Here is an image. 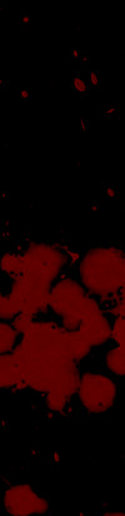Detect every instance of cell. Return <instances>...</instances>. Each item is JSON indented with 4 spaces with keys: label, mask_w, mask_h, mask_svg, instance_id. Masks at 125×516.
I'll use <instances>...</instances> for the list:
<instances>
[{
    "label": "cell",
    "mask_w": 125,
    "mask_h": 516,
    "mask_svg": "<svg viewBox=\"0 0 125 516\" xmlns=\"http://www.w3.org/2000/svg\"><path fill=\"white\" fill-rule=\"evenodd\" d=\"M48 316L70 334L82 336L100 350L110 342L112 319L104 307L79 284L72 269L54 282L49 297Z\"/></svg>",
    "instance_id": "1"
},
{
    "label": "cell",
    "mask_w": 125,
    "mask_h": 516,
    "mask_svg": "<svg viewBox=\"0 0 125 516\" xmlns=\"http://www.w3.org/2000/svg\"><path fill=\"white\" fill-rule=\"evenodd\" d=\"M72 271L79 284L103 307L124 296V247L100 243L74 256Z\"/></svg>",
    "instance_id": "2"
},
{
    "label": "cell",
    "mask_w": 125,
    "mask_h": 516,
    "mask_svg": "<svg viewBox=\"0 0 125 516\" xmlns=\"http://www.w3.org/2000/svg\"><path fill=\"white\" fill-rule=\"evenodd\" d=\"M119 399V380L104 370H80L74 403L83 414L104 416L110 413Z\"/></svg>",
    "instance_id": "3"
},
{
    "label": "cell",
    "mask_w": 125,
    "mask_h": 516,
    "mask_svg": "<svg viewBox=\"0 0 125 516\" xmlns=\"http://www.w3.org/2000/svg\"><path fill=\"white\" fill-rule=\"evenodd\" d=\"M3 516H47L50 501L33 484L13 483L2 493Z\"/></svg>",
    "instance_id": "4"
},
{
    "label": "cell",
    "mask_w": 125,
    "mask_h": 516,
    "mask_svg": "<svg viewBox=\"0 0 125 516\" xmlns=\"http://www.w3.org/2000/svg\"><path fill=\"white\" fill-rule=\"evenodd\" d=\"M0 382L3 391L23 393L28 390L23 372L10 354L0 357Z\"/></svg>",
    "instance_id": "5"
},
{
    "label": "cell",
    "mask_w": 125,
    "mask_h": 516,
    "mask_svg": "<svg viewBox=\"0 0 125 516\" xmlns=\"http://www.w3.org/2000/svg\"><path fill=\"white\" fill-rule=\"evenodd\" d=\"M100 351V362L105 372L122 381L125 376V344L109 342Z\"/></svg>",
    "instance_id": "6"
},
{
    "label": "cell",
    "mask_w": 125,
    "mask_h": 516,
    "mask_svg": "<svg viewBox=\"0 0 125 516\" xmlns=\"http://www.w3.org/2000/svg\"><path fill=\"white\" fill-rule=\"evenodd\" d=\"M20 340H22V335L15 330L12 322L2 321L0 324V352L2 355L12 354Z\"/></svg>",
    "instance_id": "7"
},
{
    "label": "cell",
    "mask_w": 125,
    "mask_h": 516,
    "mask_svg": "<svg viewBox=\"0 0 125 516\" xmlns=\"http://www.w3.org/2000/svg\"><path fill=\"white\" fill-rule=\"evenodd\" d=\"M0 309H2V314H0L2 315V321L12 322L19 315L17 307L14 306L5 292H2V296H0Z\"/></svg>",
    "instance_id": "8"
},
{
    "label": "cell",
    "mask_w": 125,
    "mask_h": 516,
    "mask_svg": "<svg viewBox=\"0 0 125 516\" xmlns=\"http://www.w3.org/2000/svg\"><path fill=\"white\" fill-rule=\"evenodd\" d=\"M37 319L38 317L32 315L19 314L12 321V324L15 327V330H17L19 334L23 336L25 332H27L30 329V327L33 326L35 320Z\"/></svg>",
    "instance_id": "9"
},
{
    "label": "cell",
    "mask_w": 125,
    "mask_h": 516,
    "mask_svg": "<svg viewBox=\"0 0 125 516\" xmlns=\"http://www.w3.org/2000/svg\"><path fill=\"white\" fill-rule=\"evenodd\" d=\"M90 516H124L123 513H120V511H115L113 509H100L98 511H95L93 515Z\"/></svg>",
    "instance_id": "10"
}]
</instances>
